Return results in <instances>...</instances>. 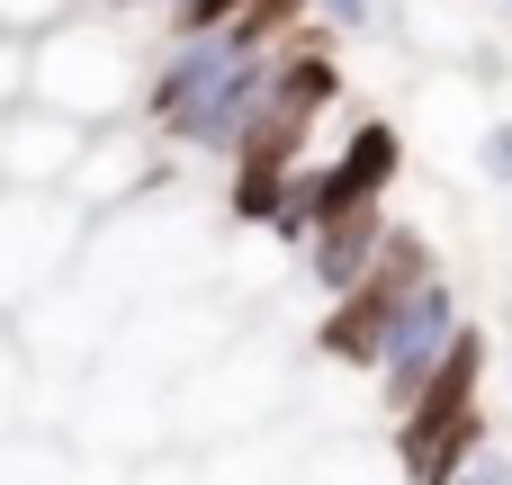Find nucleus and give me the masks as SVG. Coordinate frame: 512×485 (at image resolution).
Wrapping results in <instances>:
<instances>
[{
    "label": "nucleus",
    "mask_w": 512,
    "mask_h": 485,
    "mask_svg": "<svg viewBox=\"0 0 512 485\" xmlns=\"http://www.w3.org/2000/svg\"><path fill=\"white\" fill-rule=\"evenodd\" d=\"M153 0H72L54 27L27 36V90L36 108H63L81 126H117L135 108V81L153 63Z\"/></svg>",
    "instance_id": "1"
},
{
    "label": "nucleus",
    "mask_w": 512,
    "mask_h": 485,
    "mask_svg": "<svg viewBox=\"0 0 512 485\" xmlns=\"http://www.w3.org/2000/svg\"><path fill=\"white\" fill-rule=\"evenodd\" d=\"M477 378H486V342L459 324L450 351H441V369L396 405V468H405V485H441L477 441H486V423H477Z\"/></svg>",
    "instance_id": "2"
},
{
    "label": "nucleus",
    "mask_w": 512,
    "mask_h": 485,
    "mask_svg": "<svg viewBox=\"0 0 512 485\" xmlns=\"http://www.w3.org/2000/svg\"><path fill=\"white\" fill-rule=\"evenodd\" d=\"M432 270V243L423 234H396L387 225V243H378V261L351 279V288H333V315H324V333H315V351L324 360H351V369H369V351H378V324H387V306L414 288Z\"/></svg>",
    "instance_id": "3"
},
{
    "label": "nucleus",
    "mask_w": 512,
    "mask_h": 485,
    "mask_svg": "<svg viewBox=\"0 0 512 485\" xmlns=\"http://www.w3.org/2000/svg\"><path fill=\"white\" fill-rule=\"evenodd\" d=\"M468 315H459V297H450V279L441 270H423L396 306H387V324H378V351H369V369H378V387H387V414L441 369V351H450V333H459Z\"/></svg>",
    "instance_id": "4"
},
{
    "label": "nucleus",
    "mask_w": 512,
    "mask_h": 485,
    "mask_svg": "<svg viewBox=\"0 0 512 485\" xmlns=\"http://www.w3.org/2000/svg\"><path fill=\"white\" fill-rule=\"evenodd\" d=\"M81 135H90L81 117L18 99V108H0V171H9V180H27V189H45V180H63V171H72Z\"/></svg>",
    "instance_id": "5"
},
{
    "label": "nucleus",
    "mask_w": 512,
    "mask_h": 485,
    "mask_svg": "<svg viewBox=\"0 0 512 485\" xmlns=\"http://www.w3.org/2000/svg\"><path fill=\"white\" fill-rule=\"evenodd\" d=\"M378 243H387V207H378V198L333 207V216L306 234V270H315V288H324V297H333V288H351V279L378 261Z\"/></svg>",
    "instance_id": "6"
},
{
    "label": "nucleus",
    "mask_w": 512,
    "mask_h": 485,
    "mask_svg": "<svg viewBox=\"0 0 512 485\" xmlns=\"http://www.w3.org/2000/svg\"><path fill=\"white\" fill-rule=\"evenodd\" d=\"M243 0H171L162 9V36H198V27H225Z\"/></svg>",
    "instance_id": "7"
},
{
    "label": "nucleus",
    "mask_w": 512,
    "mask_h": 485,
    "mask_svg": "<svg viewBox=\"0 0 512 485\" xmlns=\"http://www.w3.org/2000/svg\"><path fill=\"white\" fill-rule=\"evenodd\" d=\"M441 485H512V450H495V441H477V450H468V459H459V468H450Z\"/></svg>",
    "instance_id": "8"
},
{
    "label": "nucleus",
    "mask_w": 512,
    "mask_h": 485,
    "mask_svg": "<svg viewBox=\"0 0 512 485\" xmlns=\"http://www.w3.org/2000/svg\"><path fill=\"white\" fill-rule=\"evenodd\" d=\"M306 9H315V18H333L342 36H369V27L387 18V0H306Z\"/></svg>",
    "instance_id": "9"
},
{
    "label": "nucleus",
    "mask_w": 512,
    "mask_h": 485,
    "mask_svg": "<svg viewBox=\"0 0 512 485\" xmlns=\"http://www.w3.org/2000/svg\"><path fill=\"white\" fill-rule=\"evenodd\" d=\"M72 0H0V36H36V27H54Z\"/></svg>",
    "instance_id": "10"
},
{
    "label": "nucleus",
    "mask_w": 512,
    "mask_h": 485,
    "mask_svg": "<svg viewBox=\"0 0 512 485\" xmlns=\"http://www.w3.org/2000/svg\"><path fill=\"white\" fill-rule=\"evenodd\" d=\"M477 162H486V180H504V189H512V117H504V126H486Z\"/></svg>",
    "instance_id": "11"
},
{
    "label": "nucleus",
    "mask_w": 512,
    "mask_h": 485,
    "mask_svg": "<svg viewBox=\"0 0 512 485\" xmlns=\"http://www.w3.org/2000/svg\"><path fill=\"white\" fill-rule=\"evenodd\" d=\"M495 9H512V0H495Z\"/></svg>",
    "instance_id": "12"
}]
</instances>
